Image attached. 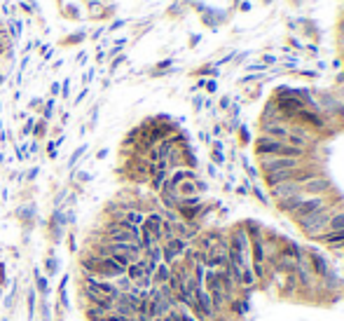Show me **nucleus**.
<instances>
[{"instance_id": "1", "label": "nucleus", "mask_w": 344, "mask_h": 321, "mask_svg": "<svg viewBox=\"0 0 344 321\" xmlns=\"http://www.w3.org/2000/svg\"><path fill=\"white\" fill-rule=\"evenodd\" d=\"M342 209V197H335L328 206H323L321 211H316L314 216H309L307 221H302L300 223V232L309 239V241H316L321 235H325V230H328V221L332 218L335 211H340Z\"/></svg>"}, {"instance_id": "2", "label": "nucleus", "mask_w": 344, "mask_h": 321, "mask_svg": "<svg viewBox=\"0 0 344 321\" xmlns=\"http://www.w3.org/2000/svg\"><path fill=\"white\" fill-rule=\"evenodd\" d=\"M332 202V195H319V197H305L302 202L297 204L295 209L288 214V218L295 223V225H300L302 221H307L309 216H314L316 211H321L323 206H328V204Z\"/></svg>"}, {"instance_id": "3", "label": "nucleus", "mask_w": 344, "mask_h": 321, "mask_svg": "<svg viewBox=\"0 0 344 321\" xmlns=\"http://www.w3.org/2000/svg\"><path fill=\"white\" fill-rule=\"evenodd\" d=\"M305 162H307V160L281 157V155H274V157H258V171L265 176V174H274V171H288V169H297V167H302Z\"/></svg>"}, {"instance_id": "4", "label": "nucleus", "mask_w": 344, "mask_h": 321, "mask_svg": "<svg viewBox=\"0 0 344 321\" xmlns=\"http://www.w3.org/2000/svg\"><path fill=\"white\" fill-rule=\"evenodd\" d=\"M302 251H305V258H307L309 267H311V272H314V277L316 279H323L325 274H330L332 265L330 261L321 253L319 249H311V246H302Z\"/></svg>"}, {"instance_id": "5", "label": "nucleus", "mask_w": 344, "mask_h": 321, "mask_svg": "<svg viewBox=\"0 0 344 321\" xmlns=\"http://www.w3.org/2000/svg\"><path fill=\"white\" fill-rule=\"evenodd\" d=\"M188 246H190V241H185V239H180V237H173V239H169V241H164L162 244V262L173 265L176 261H180L185 256Z\"/></svg>"}, {"instance_id": "6", "label": "nucleus", "mask_w": 344, "mask_h": 321, "mask_svg": "<svg viewBox=\"0 0 344 321\" xmlns=\"http://www.w3.org/2000/svg\"><path fill=\"white\" fill-rule=\"evenodd\" d=\"M302 188V195L305 197H319V195H332V181L325 176V174H321L316 179L307 181V183H302L300 185Z\"/></svg>"}, {"instance_id": "7", "label": "nucleus", "mask_w": 344, "mask_h": 321, "mask_svg": "<svg viewBox=\"0 0 344 321\" xmlns=\"http://www.w3.org/2000/svg\"><path fill=\"white\" fill-rule=\"evenodd\" d=\"M267 192H269V200H274V204H276V202H281V200L293 197V195H300L302 188L297 185L295 181H286V183H279L274 188H267Z\"/></svg>"}, {"instance_id": "8", "label": "nucleus", "mask_w": 344, "mask_h": 321, "mask_svg": "<svg viewBox=\"0 0 344 321\" xmlns=\"http://www.w3.org/2000/svg\"><path fill=\"white\" fill-rule=\"evenodd\" d=\"M17 218H19V223L24 230H33V225L38 223V211H36V204L33 202H24L19 209H17Z\"/></svg>"}, {"instance_id": "9", "label": "nucleus", "mask_w": 344, "mask_h": 321, "mask_svg": "<svg viewBox=\"0 0 344 321\" xmlns=\"http://www.w3.org/2000/svg\"><path fill=\"white\" fill-rule=\"evenodd\" d=\"M260 131L262 136H269V139H276V141H286V136L290 134V124H284V122H260Z\"/></svg>"}, {"instance_id": "10", "label": "nucleus", "mask_w": 344, "mask_h": 321, "mask_svg": "<svg viewBox=\"0 0 344 321\" xmlns=\"http://www.w3.org/2000/svg\"><path fill=\"white\" fill-rule=\"evenodd\" d=\"M68 284H71V274H61V281H59V300H57V305H59L66 314L71 312V296H68Z\"/></svg>"}, {"instance_id": "11", "label": "nucleus", "mask_w": 344, "mask_h": 321, "mask_svg": "<svg viewBox=\"0 0 344 321\" xmlns=\"http://www.w3.org/2000/svg\"><path fill=\"white\" fill-rule=\"evenodd\" d=\"M33 288H36L38 298H49L52 296V286L45 272H40V267H33Z\"/></svg>"}, {"instance_id": "12", "label": "nucleus", "mask_w": 344, "mask_h": 321, "mask_svg": "<svg viewBox=\"0 0 344 321\" xmlns=\"http://www.w3.org/2000/svg\"><path fill=\"white\" fill-rule=\"evenodd\" d=\"M24 300H26V319L28 321H36L38 317V293L33 286H28L24 291Z\"/></svg>"}, {"instance_id": "13", "label": "nucleus", "mask_w": 344, "mask_h": 321, "mask_svg": "<svg viewBox=\"0 0 344 321\" xmlns=\"http://www.w3.org/2000/svg\"><path fill=\"white\" fill-rule=\"evenodd\" d=\"M42 267H45V277H59L61 272V261L57 258V253H54V249L47 251V256H45V262H42Z\"/></svg>"}, {"instance_id": "14", "label": "nucleus", "mask_w": 344, "mask_h": 321, "mask_svg": "<svg viewBox=\"0 0 344 321\" xmlns=\"http://www.w3.org/2000/svg\"><path fill=\"white\" fill-rule=\"evenodd\" d=\"M169 279H171V265L159 262L153 274V286H164V284H169Z\"/></svg>"}, {"instance_id": "15", "label": "nucleus", "mask_w": 344, "mask_h": 321, "mask_svg": "<svg viewBox=\"0 0 344 321\" xmlns=\"http://www.w3.org/2000/svg\"><path fill=\"white\" fill-rule=\"evenodd\" d=\"M38 314H40V321H54V307L49 298H38Z\"/></svg>"}, {"instance_id": "16", "label": "nucleus", "mask_w": 344, "mask_h": 321, "mask_svg": "<svg viewBox=\"0 0 344 321\" xmlns=\"http://www.w3.org/2000/svg\"><path fill=\"white\" fill-rule=\"evenodd\" d=\"M127 277H129L134 284H136V281H138L141 277H145V270H143V258L129 262V267H127Z\"/></svg>"}, {"instance_id": "17", "label": "nucleus", "mask_w": 344, "mask_h": 321, "mask_svg": "<svg viewBox=\"0 0 344 321\" xmlns=\"http://www.w3.org/2000/svg\"><path fill=\"white\" fill-rule=\"evenodd\" d=\"M337 230H344V209H340V211L332 214V218L328 221V230H325V232H337Z\"/></svg>"}, {"instance_id": "18", "label": "nucleus", "mask_w": 344, "mask_h": 321, "mask_svg": "<svg viewBox=\"0 0 344 321\" xmlns=\"http://www.w3.org/2000/svg\"><path fill=\"white\" fill-rule=\"evenodd\" d=\"M225 162V155H223V143L213 141L211 143V164H223Z\"/></svg>"}, {"instance_id": "19", "label": "nucleus", "mask_w": 344, "mask_h": 321, "mask_svg": "<svg viewBox=\"0 0 344 321\" xmlns=\"http://www.w3.org/2000/svg\"><path fill=\"white\" fill-rule=\"evenodd\" d=\"M113 284L117 286L119 293H131V291H134V281H131L127 274H122V277H117V279H113Z\"/></svg>"}, {"instance_id": "20", "label": "nucleus", "mask_w": 344, "mask_h": 321, "mask_svg": "<svg viewBox=\"0 0 344 321\" xmlns=\"http://www.w3.org/2000/svg\"><path fill=\"white\" fill-rule=\"evenodd\" d=\"M143 258H148L153 262H162V244H153L150 249H145L143 251Z\"/></svg>"}, {"instance_id": "21", "label": "nucleus", "mask_w": 344, "mask_h": 321, "mask_svg": "<svg viewBox=\"0 0 344 321\" xmlns=\"http://www.w3.org/2000/svg\"><path fill=\"white\" fill-rule=\"evenodd\" d=\"M33 136H36V141H40V139H45L47 136V122L40 118L36 120V127H33Z\"/></svg>"}, {"instance_id": "22", "label": "nucleus", "mask_w": 344, "mask_h": 321, "mask_svg": "<svg viewBox=\"0 0 344 321\" xmlns=\"http://www.w3.org/2000/svg\"><path fill=\"white\" fill-rule=\"evenodd\" d=\"M54 108H57V101H54V99H49L47 103H42V110H40V113H42V120H45V122H49V120L54 118Z\"/></svg>"}, {"instance_id": "23", "label": "nucleus", "mask_w": 344, "mask_h": 321, "mask_svg": "<svg viewBox=\"0 0 344 321\" xmlns=\"http://www.w3.org/2000/svg\"><path fill=\"white\" fill-rule=\"evenodd\" d=\"M176 237V230H173V223H169V221H162V244L169 241V239Z\"/></svg>"}, {"instance_id": "24", "label": "nucleus", "mask_w": 344, "mask_h": 321, "mask_svg": "<svg viewBox=\"0 0 344 321\" xmlns=\"http://www.w3.org/2000/svg\"><path fill=\"white\" fill-rule=\"evenodd\" d=\"M87 153V143H82V145H80V148H75V150H73V155H71V160H68V167H75V164H77V162H80V160H82V155Z\"/></svg>"}, {"instance_id": "25", "label": "nucleus", "mask_w": 344, "mask_h": 321, "mask_svg": "<svg viewBox=\"0 0 344 321\" xmlns=\"http://www.w3.org/2000/svg\"><path fill=\"white\" fill-rule=\"evenodd\" d=\"M250 195H253V197H255V200H258V202L262 204V206H269V197H267V195H265V192L260 190V188H258V185H250Z\"/></svg>"}, {"instance_id": "26", "label": "nucleus", "mask_w": 344, "mask_h": 321, "mask_svg": "<svg viewBox=\"0 0 344 321\" xmlns=\"http://www.w3.org/2000/svg\"><path fill=\"white\" fill-rule=\"evenodd\" d=\"M7 288V267H5V261H0V296L5 293Z\"/></svg>"}, {"instance_id": "27", "label": "nucleus", "mask_w": 344, "mask_h": 321, "mask_svg": "<svg viewBox=\"0 0 344 321\" xmlns=\"http://www.w3.org/2000/svg\"><path fill=\"white\" fill-rule=\"evenodd\" d=\"M33 127H36V120L28 118L24 122V127H21V136H28V134H33Z\"/></svg>"}, {"instance_id": "28", "label": "nucleus", "mask_w": 344, "mask_h": 321, "mask_svg": "<svg viewBox=\"0 0 344 321\" xmlns=\"http://www.w3.org/2000/svg\"><path fill=\"white\" fill-rule=\"evenodd\" d=\"M66 241H68V253H75V251H77V244H75V232H68V235H66Z\"/></svg>"}, {"instance_id": "29", "label": "nucleus", "mask_w": 344, "mask_h": 321, "mask_svg": "<svg viewBox=\"0 0 344 321\" xmlns=\"http://www.w3.org/2000/svg\"><path fill=\"white\" fill-rule=\"evenodd\" d=\"M82 40H84V33H75V36L66 38V40H63V45H75V42H82Z\"/></svg>"}, {"instance_id": "30", "label": "nucleus", "mask_w": 344, "mask_h": 321, "mask_svg": "<svg viewBox=\"0 0 344 321\" xmlns=\"http://www.w3.org/2000/svg\"><path fill=\"white\" fill-rule=\"evenodd\" d=\"M239 141L244 143V145L250 143V136H248V129H246V127H239Z\"/></svg>"}, {"instance_id": "31", "label": "nucleus", "mask_w": 344, "mask_h": 321, "mask_svg": "<svg viewBox=\"0 0 344 321\" xmlns=\"http://www.w3.org/2000/svg\"><path fill=\"white\" fill-rule=\"evenodd\" d=\"M204 87H206V92H209V94H215V92H218V84H215V80H206V84H204Z\"/></svg>"}, {"instance_id": "32", "label": "nucleus", "mask_w": 344, "mask_h": 321, "mask_svg": "<svg viewBox=\"0 0 344 321\" xmlns=\"http://www.w3.org/2000/svg\"><path fill=\"white\" fill-rule=\"evenodd\" d=\"M192 106H194V110H202V108H204V96H194Z\"/></svg>"}, {"instance_id": "33", "label": "nucleus", "mask_w": 344, "mask_h": 321, "mask_svg": "<svg viewBox=\"0 0 344 321\" xmlns=\"http://www.w3.org/2000/svg\"><path fill=\"white\" fill-rule=\"evenodd\" d=\"M28 108H31V110H42V99H33Z\"/></svg>"}, {"instance_id": "34", "label": "nucleus", "mask_w": 344, "mask_h": 321, "mask_svg": "<svg viewBox=\"0 0 344 321\" xmlns=\"http://www.w3.org/2000/svg\"><path fill=\"white\" fill-rule=\"evenodd\" d=\"M232 106V101H229V96H223V99H220V108H223V110H227V108Z\"/></svg>"}, {"instance_id": "35", "label": "nucleus", "mask_w": 344, "mask_h": 321, "mask_svg": "<svg viewBox=\"0 0 344 321\" xmlns=\"http://www.w3.org/2000/svg\"><path fill=\"white\" fill-rule=\"evenodd\" d=\"M38 174H40V169H31V171H28V176H26V181H36V176H38Z\"/></svg>"}, {"instance_id": "36", "label": "nucleus", "mask_w": 344, "mask_h": 321, "mask_svg": "<svg viewBox=\"0 0 344 321\" xmlns=\"http://www.w3.org/2000/svg\"><path fill=\"white\" fill-rule=\"evenodd\" d=\"M108 157V148H101L98 153H96V160H106Z\"/></svg>"}, {"instance_id": "37", "label": "nucleus", "mask_w": 344, "mask_h": 321, "mask_svg": "<svg viewBox=\"0 0 344 321\" xmlns=\"http://www.w3.org/2000/svg\"><path fill=\"white\" fill-rule=\"evenodd\" d=\"M49 92H52V96H57V94H59V92H61V84H59V82H54V84H52V89H49Z\"/></svg>"}, {"instance_id": "38", "label": "nucleus", "mask_w": 344, "mask_h": 321, "mask_svg": "<svg viewBox=\"0 0 344 321\" xmlns=\"http://www.w3.org/2000/svg\"><path fill=\"white\" fill-rule=\"evenodd\" d=\"M87 94H89V89H87V87H84L82 92H80V94H77V99H75V103H80V101H82V99H84V96H87Z\"/></svg>"}, {"instance_id": "39", "label": "nucleus", "mask_w": 344, "mask_h": 321, "mask_svg": "<svg viewBox=\"0 0 344 321\" xmlns=\"http://www.w3.org/2000/svg\"><path fill=\"white\" fill-rule=\"evenodd\" d=\"M209 176H218V169H215V164H209Z\"/></svg>"}, {"instance_id": "40", "label": "nucleus", "mask_w": 344, "mask_h": 321, "mask_svg": "<svg viewBox=\"0 0 344 321\" xmlns=\"http://www.w3.org/2000/svg\"><path fill=\"white\" fill-rule=\"evenodd\" d=\"M340 54H342V59H344V38H340Z\"/></svg>"}, {"instance_id": "41", "label": "nucleus", "mask_w": 344, "mask_h": 321, "mask_svg": "<svg viewBox=\"0 0 344 321\" xmlns=\"http://www.w3.org/2000/svg\"><path fill=\"white\" fill-rule=\"evenodd\" d=\"M337 253H344V244H340V249H337Z\"/></svg>"}, {"instance_id": "42", "label": "nucleus", "mask_w": 344, "mask_h": 321, "mask_svg": "<svg viewBox=\"0 0 344 321\" xmlns=\"http://www.w3.org/2000/svg\"><path fill=\"white\" fill-rule=\"evenodd\" d=\"M0 321H10V317H2V319H0Z\"/></svg>"}]
</instances>
